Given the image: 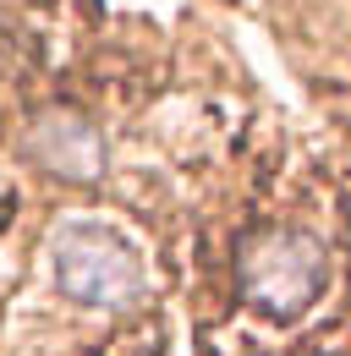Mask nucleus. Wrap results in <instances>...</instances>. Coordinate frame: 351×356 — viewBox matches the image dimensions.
I'll use <instances>...</instances> for the list:
<instances>
[{
  "label": "nucleus",
  "mask_w": 351,
  "mask_h": 356,
  "mask_svg": "<svg viewBox=\"0 0 351 356\" xmlns=\"http://www.w3.org/2000/svg\"><path fill=\"white\" fill-rule=\"evenodd\" d=\"M49 280L61 296L99 312H121L143 296V252L121 225L72 214L49 236Z\"/></svg>",
  "instance_id": "f257e3e1"
},
{
  "label": "nucleus",
  "mask_w": 351,
  "mask_h": 356,
  "mask_svg": "<svg viewBox=\"0 0 351 356\" xmlns=\"http://www.w3.org/2000/svg\"><path fill=\"white\" fill-rule=\"evenodd\" d=\"M242 296L269 318H302L329 291V252L307 230H258L236 252Z\"/></svg>",
  "instance_id": "f03ea898"
},
{
  "label": "nucleus",
  "mask_w": 351,
  "mask_h": 356,
  "mask_svg": "<svg viewBox=\"0 0 351 356\" xmlns=\"http://www.w3.org/2000/svg\"><path fill=\"white\" fill-rule=\"evenodd\" d=\"M28 154L33 165L61 176L66 186H93L104 170V137L93 121H83L77 110H49L28 127Z\"/></svg>",
  "instance_id": "7ed1b4c3"
}]
</instances>
